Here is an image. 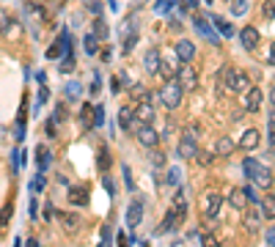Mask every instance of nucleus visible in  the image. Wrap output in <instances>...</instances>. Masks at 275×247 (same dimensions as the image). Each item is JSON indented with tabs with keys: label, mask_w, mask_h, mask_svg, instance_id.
Wrapping results in <instances>:
<instances>
[{
	"label": "nucleus",
	"mask_w": 275,
	"mask_h": 247,
	"mask_svg": "<svg viewBox=\"0 0 275 247\" xmlns=\"http://www.w3.org/2000/svg\"><path fill=\"white\" fill-rule=\"evenodd\" d=\"M242 171H245V176L251 179L256 187H264V189H270L273 187V171L270 168H264L259 159H253V157H248L245 162H242Z\"/></svg>",
	"instance_id": "1"
},
{
	"label": "nucleus",
	"mask_w": 275,
	"mask_h": 247,
	"mask_svg": "<svg viewBox=\"0 0 275 247\" xmlns=\"http://www.w3.org/2000/svg\"><path fill=\"white\" fill-rule=\"evenodd\" d=\"M223 88L231 94H245L251 88V77L239 69H223Z\"/></svg>",
	"instance_id": "2"
},
{
	"label": "nucleus",
	"mask_w": 275,
	"mask_h": 247,
	"mask_svg": "<svg viewBox=\"0 0 275 247\" xmlns=\"http://www.w3.org/2000/svg\"><path fill=\"white\" fill-rule=\"evenodd\" d=\"M182 94H185V91H182L179 82L171 80V77H168V82L160 88V99H162V105H165L168 110H176V107L182 105Z\"/></svg>",
	"instance_id": "3"
},
{
	"label": "nucleus",
	"mask_w": 275,
	"mask_h": 247,
	"mask_svg": "<svg viewBox=\"0 0 275 247\" xmlns=\"http://www.w3.org/2000/svg\"><path fill=\"white\" fill-rule=\"evenodd\" d=\"M132 126H138V143L140 146H146V148H157V143H160V132L151 126V124H132Z\"/></svg>",
	"instance_id": "4"
},
{
	"label": "nucleus",
	"mask_w": 275,
	"mask_h": 247,
	"mask_svg": "<svg viewBox=\"0 0 275 247\" xmlns=\"http://www.w3.org/2000/svg\"><path fill=\"white\" fill-rule=\"evenodd\" d=\"M176 82H179L182 91H196L198 88L196 69H190V66H179V69H176Z\"/></svg>",
	"instance_id": "5"
},
{
	"label": "nucleus",
	"mask_w": 275,
	"mask_h": 247,
	"mask_svg": "<svg viewBox=\"0 0 275 247\" xmlns=\"http://www.w3.org/2000/svg\"><path fill=\"white\" fill-rule=\"evenodd\" d=\"M220 209H223V198L217 192H209L204 198V217L206 220H215L220 214Z\"/></svg>",
	"instance_id": "6"
},
{
	"label": "nucleus",
	"mask_w": 275,
	"mask_h": 247,
	"mask_svg": "<svg viewBox=\"0 0 275 247\" xmlns=\"http://www.w3.org/2000/svg\"><path fill=\"white\" fill-rule=\"evenodd\" d=\"M132 116H135L138 124H154L157 113H154V105H151V102H140V105L132 110Z\"/></svg>",
	"instance_id": "7"
},
{
	"label": "nucleus",
	"mask_w": 275,
	"mask_h": 247,
	"mask_svg": "<svg viewBox=\"0 0 275 247\" xmlns=\"http://www.w3.org/2000/svg\"><path fill=\"white\" fill-rule=\"evenodd\" d=\"M262 102H264V91L256 88V85H251V88L245 91V110L248 113H256L259 107H262Z\"/></svg>",
	"instance_id": "8"
},
{
	"label": "nucleus",
	"mask_w": 275,
	"mask_h": 247,
	"mask_svg": "<svg viewBox=\"0 0 275 247\" xmlns=\"http://www.w3.org/2000/svg\"><path fill=\"white\" fill-rule=\"evenodd\" d=\"M69 47H72V36H69V33H61L58 41H55L53 47L47 50V58H61L64 53H69Z\"/></svg>",
	"instance_id": "9"
},
{
	"label": "nucleus",
	"mask_w": 275,
	"mask_h": 247,
	"mask_svg": "<svg viewBox=\"0 0 275 247\" xmlns=\"http://www.w3.org/2000/svg\"><path fill=\"white\" fill-rule=\"evenodd\" d=\"M259 39H262V36H259V30L253 28V25H245L242 33H239V41H242V47H245V50H256Z\"/></svg>",
	"instance_id": "10"
},
{
	"label": "nucleus",
	"mask_w": 275,
	"mask_h": 247,
	"mask_svg": "<svg viewBox=\"0 0 275 247\" xmlns=\"http://www.w3.org/2000/svg\"><path fill=\"white\" fill-rule=\"evenodd\" d=\"M140 223H143V203H140V200H132L130 209H127V225H130V228H138Z\"/></svg>",
	"instance_id": "11"
},
{
	"label": "nucleus",
	"mask_w": 275,
	"mask_h": 247,
	"mask_svg": "<svg viewBox=\"0 0 275 247\" xmlns=\"http://www.w3.org/2000/svg\"><path fill=\"white\" fill-rule=\"evenodd\" d=\"M262 143V135H259V129H245L242 132V137H239L237 146L242 148V151H253V148Z\"/></svg>",
	"instance_id": "12"
},
{
	"label": "nucleus",
	"mask_w": 275,
	"mask_h": 247,
	"mask_svg": "<svg viewBox=\"0 0 275 247\" xmlns=\"http://www.w3.org/2000/svg\"><path fill=\"white\" fill-rule=\"evenodd\" d=\"M58 223H61V228H64L66 234H77L83 220H80L77 214H58Z\"/></svg>",
	"instance_id": "13"
},
{
	"label": "nucleus",
	"mask_w": 275,
	"mask_h": 247,
	"mask_svg": "<svg viewBox=\"0 0 275 247\" xmlns=\"http://www.w3.org/2000/svg\"><path fill=\"white\" fill-rule=\"evenodd\" d=\"M196 151H198V146H196V137H190V135H182V140H179V157L193 159V157H196Z\"/></svg>",
	"instance_id": "14"
},
{
	"label": "nucleus",
	"mask_w": 275,
	"mask_h": 247,
	"mask_svg": "<svg viewBox=\"0 0 275 247\" xmlns=\"http://www.w3.org/2000/svg\"><path fill=\"white\" fill-rule=\"evenodd\" d=\"M234 148H237V146H234V140H231V137L220 135V137L215 140V157H231V154H234Z\"/></svg>",
	"instance_id": "15"
},
{
	"label": "nucleus",
	"mask_w": 275,
	"mask_h": 247,
	"mask_svg": "<svg viewBox=\"0 0 275 247\" xmlns=\"http://www.w3.org/2000/svg\"><path fill=\"white\" fill-rule=\"evenodd\" d=\"M174 53H176V58H179V61H185V63H187V61H193V58H196V47H193V41H187V39H182L179 44H176V50H174Z\"/></svg>",
	"instance_id": "16"
},
{
	"label": "nucleus",
	"mask_w": 275,
	"mask_h": 247,
	"mask_svg": "<svg viewBox=\"0 0 275 247\" xmlns=\"http://www.w3.org/2000/svg\"><path fill=\"white\" fill-rule=\"evenodd\" d=\"M193 28H196V33H201L206 41H212V44H217V36L209 30V25H206V19H204V17H193Z\"/></svg>",
	"instance_id": "17"
},
{
	"label": "nucleus",
	"mask_w": 275,
	"mask_h": 247,
	"mask_svg": "<svg viewBox=\"0 0 275 247\" xmlns=\"http://www.w3.org/2000/svg\"><path fill=\"white\" fill-rule=\"evenodd\" d=\"M160 63H162V58H160L157 50H149V53L143 55V66H146L149 74H157V71H160Z\"/></svg>",
	"instance_id": "18"
},
{
	"label": "nucleus",
	"mask_w": 275,
	"mask_h": 247,
	"mask_svg": "<svg viewBox=\"0 0 275 247\" xmlns=\"http://www.w3.org/2000/svg\"><path fill=\"white\" fill-rule=\"evenodd\" d=\"M69 200H72L74 206H85L91 200L88 187H72V189H69Z\"/></svg>",
	"instance_id": "19"
},
{
	"label": "nucleus",
	"mask_w": 275,
	"mask_h": 247,
	"mask_svg": "<svg viewBox=\"0 0 275 247\" xmlns=\"http://www.w3.org/2000/svg\"><path fill=\"white\" fill-rule=\"evenodd\" d=\"M182 217H185V214H182L179 209H171V212L165 214V220H162V225H160V231H157V234H165V231H171V228H174V225L179 223Z\"/></svg>",
	"instance_id": "20"
},
{
	"label": "nucleus",
	"mask_w": 275,
	"mask_h": 247,
	"mask_svg": "<svg viewBox=\"0 0 275 247\" xmlns=\"http://www.w3.org/2000/svg\"><path fill=\"white\" fill-rule=\"evenodd\" d=\"M228 203H231L237 212H242V209L248 206V198H245V192H242V189H231V192H228Z\"/></svg>",
	"instance_id": "21"
},
{
	"label": "nucleus",
	"mask_w": 275,
	"mask_h": 247,
	"mask_svg": "<svg viewBox=\"0 0 275 247\" xmlns=\"http://www.w3.org/2000/svg\"><path fill=\"white\" fill-rule=\"evenodd\" d=\"M132 124H135L132 110H130V107H121V110H119V126H121L124 132H132Z\"/></svg>",
	"instance_id": "22"
},
{
	"label": "nucleus",
	"mask_w": 275,
	"mask_h": 247,
	"mask_svg": "<svg viewBox=\"0 0 275 247\" xmlns=\"http://www.w3.org/2000/svg\"><path fill=\"white\" fill-rule=\"evenodd\" d=\"M259 228H262V217H259V212H248L245 214V231L248 234H256Z\"/></svg>",
	"instance_id": "23"
},
{
	"label": "nucleus",
	"mask_w": 275,
	"mask_h": 247,
	"mask_svg": "<svg viewBox=\"0 0 275 247\" xmlns=\"http://www.w3.org/2000/svg\"><path fill=\"white\" fill-rule=\"evenodd\" d=\"M96 44H99V39H96L94 33H85V39H83V47H85V53H88V55H96V50H99Z\"/></svg>",
	"instance_id": "24"
},
{
	"label": "nucleus",
	"mask_w": 275,
	"mask_h": 247,
	"mask_svg": "<svg viewBox=\"0 0 275 247\" xmlns=\"http://www.w3.org/2000/svg\"><path fill=\"white\" fill-rule=\"evenodd\" d=\"M96 157H99V159H96V165H99V171L105 173V171H108V165H110V154H108V146H99V154H96Z\"/></svg>",
	"instance_id": "25"
},
{
	"label": "nucleus",
	"mask_w": 275,
	"mask_h": 247,
	"mask_svg": "<svg viewBox=\"0 0 275 247\" xmlns=\"http://www.w3.org/2000/svg\"><path fill=\"white\" fill-rule=\"evenodd\" d=\"M262 209H264V217L273 220L275 217V203H273V195H267V198L262 200Z\"/></svg>",
	"instance_id": "26"
},
{
	"label": "nucleus",
	"mask_w": 275,
	"mask_h": 247,
	"mask_svg": "<svg viewBox=\"0 0 275 247\" xmlns=\"http://www.w3.org/2000/svg\"><path fill=\"white\" fill-rule=\"evenodd\" d=\"M212 22H215V28L220 30L223 36H234V28H231V25H228V22H223L220 17H212Z\"/></svg>",
	"instance_id": "27"
},
{
	"label": "nucleus",
	"mask_w": 275,
	"mask_h": 247,
	"mask_svg": "<svg viewBox=\"0 0 275 247\" xmlns=\"http://www.w3.org/2000/svg\"><path fill=\"white\" fill-rule=\"evenodd\" d=\"M94 36H96V39H108V28H105L102 17H96V19H94Z\"/></svg>",
	"instance_id": "28"
},
{
	"label": "nucleus",
	"mask_w": 275,
	"mask_h": 247,
	"mask_svg": "<svg viewBox=\"0 0 275 247\" xmlns=\"http://www.w3.org/2000/svg\"><path fill=\"white\" fill-rule=\"evenodd\" d=\"M196 159L204 165V168H209V165L215 162V154H209V151H196Z\"/></svg>",
	"instance_id": "29"
},
{
	"label": "nucleus",
	"mask_w": 275,
	"mask_h": 247,
	"mask_svg": "<svg viewBox=\"0 0 275 247\" xmlns=\"http://www.w3.org/2000/svg\"><path fill=\"white\" fill-rule=\"evenodd\" d=\"M11 214H14V206H11V203H6V206H3V212H0V228H3V225H8Z\"/></svg>",
	"instance_id": "30"
},
{
	"label": "nucleus",
	"mask_w": 275,
	"mask_h": 247,
	"mask_svg": "<svg viewBox=\"0 0 275 247\" xmlns=\"http://www.w3.org/2000/svg\"><path fill=\"white\" fill-rule=\"evenodd\" d=\"M102 121H105V107H94V113H91V124H94V126H102Z\"/></svg>",
	"instance_id": "31"
},
{
	"label": "nucleus",
	"mask_w": 275,
	"mask_h": 247,
	"mask_svg": "<svg viewBox=\"0 0 275 247\" xmlns=\"http://www.w3.org/2000/svg\"><path fill=\"white\" fill-rule=\"evenodd\" d=\"M61 71H64V74H69V71H74V58H72V53H66L64 63H61Z\"/></svg>",
	"instance_id": "32"
},
{
	"label": "nucleus",
	"mask_w": 275,
	"mask_h": 247,
	"mask_svg": "<svg viewBox=\"0 0 275 247\" xmlns=\"http://www.w3.org/2000/svg\"><path fill=\"white\" fill-rule=\"evenodd\" d=\"M248 11V0H234V6H231V14H245Z\"/></svg>",
	"instance_id": "33"
},
{
	"label": "nucleus",
	"mask_w": 275,
	"mask_h": 247,
	"mask_svg": "<svg viewBox=\"0 0 275 247\" xmlns=\"http://www.w3.org/2000/svg\"><path fill=\"white\" fill-rule=\"evenodd\" d=\"M179 182H182V173L176 171V168H168V184H174V187H176Z\"/></svg>",
	"instance_id": "34"
},
{
	"label": "nucleus",
	"mask_w": 275,
	"mask_h": 247,
	"mask_svg": "<svg viewBox=\"0 0 275 247\" xmlns=\"http://www.w3.org/2000/svg\"><path fill=\"white\" fill-rule=\"evenodd\" d=\"M151 165H154V168H162V165H165V154H162V151H151Z\"/></svg>",
	"instance_id": "35"
},
{
	"label": "nucleus",
	"mask_w": 275,
	"mask_h": 247,
	"mask_svg": "<svg viewBox=\"0 0 275 247\" xmlns=\"http://www.w3.org/2000/svg\"><path fill=\"white\" fill-rule=\"evenodd\" d=\"M8 25H14V22H11V17H8L6 11H0V33H6Z\"/></svg>",
	"instance_id": "36"
},
{
	"label": "nucleus",
	"mask_w": 275,
	"mask_h": 247,
	"mask_svg": "<svg viewBox=\"0 0 275 247\" xmlns=\"http://www.w3.org/2000/svg\"><path fill=\"white\" fill-rule=\"evenodd\" d=\"M171 6H174V0H157V11H160V14L171 11Z\"/></svg>",
	"instance_id": "37"
},
{
	"label": "nucleus",
	"mask_w": 275,
	"mask_h": 247,
	"mask_svg": "<svg viewBox=\"0 0 275 247\" xmlns=\"http://www.w3.org/2000/svg\"><path fill=\"white\" fill-rule=\"evenodd\" d=\"M44 184H47V182H44V176H36V182H33V192H42Z\"/></svg>",
	"instance_id": "38"
},
{
	"label": "nucleus",
	"mask_w": 275,
	"mask_h": 247,
	"mask_svg": "<svg viewBox=\"0 0 275 247\" xmlns=\"http://www.w3.org/2000/svg\"><path fill=\"white\" fill-rule=\"evenodd\" d=\"M47 99H50V91H47V85H42V91H39V105L47 102Z\"/></svg>",
	"instance_id": "39"
},
{
	"label": "nucleus",
	"mask_w": 275,
	"mask_h": 247,
	"mask_svg": "<svg viewBox=\"0 0 275 247\" xmlns=\"http://www.w3.org/2000/svg\"><path fill=\"white\" fill-rule=\"evenodd\" d=\"M182 6H185V8H187V11H193V8H196V6H198V0H182Z\"/></svg>",
	"instance_id": "40"
},
{
	"label": "nucleus",
	"mask_w": 275,
	"mask_h": 247,
	"mask_svg": "<svg viewBox=\"0 0 275 247\" xmlns=\"http://www.w3.org/2000/svg\"><path fill=\"white\" fill-rule=\"evenodd\" d=\"M264 14H267V19H273V0H267V3H264Z\"/></svg>",
	"instance_id": "41"
},
{
	"label": "nucleus",
	"mask_w": 275,
	"mask_h": 247,
	"mask_svg": "<svg viewBox=\"0 0 275 247\" xmlns=\"http://www.w3.org/2000/svg\"><path fill=\"white\" fill-rule=\"evenodd\" d=\"M80 94V85H77V82H72V85H69V96H72V99H74V96H77Z\"/></svg>",
	"instance_id": "42"
},
{
	"label": "nucleus",
	"mask_w": 275,
	"mask_h": 247,
	"mask_svg": "<svg viewBox=\"0 0 275 247\" xmlns=\"http://www.w3.org/2000/svg\"><path fill=\"white\" fill-rule=\"evenodd\" d=\"M124 179H127V187L132 189V173H130V168H127V165H124Z\"/></svg>",
	"instance_id": "43"
},
{
	"label": "nucleus",
	"mask_w": 275,
	"mask_h": 247,
	"mask_svg": "<svg viewBox=\"0 0 275 247\" xmlns=\"http://www.w3.org/2000/svg\"><path fill=\"white\" fill-rule=\"evenodd\" d=\"M91 14H94V17H99V14H102V6H99V3H91Z\"/></svg>",
	"instance_id": "44"
},
{
	"label": "nucleus",
	"mask_w": 275,
	"mask_h": 247,
	"mask_svg": "<svg viewBox=\"0 0 275 247\" xmlns=\"http://www.w3.org/2000/svg\"><path fill=\"white\" fill-rule=\"evenodd\" d=\"M105 189H108V192H110V195H113V192H116V189H113V182H110V179H108V176H105Z\"/></svg>",
	"instance_id": "45"
},
{
	"label": "nucleus",
	"mask_w": 275,
	"mask_h": 247,
	"mask_svg": "<svg viewBox=\"0 0 275 247\" xmlns=\"http://www.w3.org/2000/svg\"><path fill=\"white\" fill-rule=\"evenodd\" d=\"M204 3H215V0H204Z\"/></svg>",
	"instance_id": "46"
},
{
	"label": "nucleus",
	"mask_w": 275,
	"mask_h": 247,
	"mask_svg": "<svg viewBox=\"0 0 275 247\" xmlns=\"http://www.w3.org/2000/svg\"><path fill=\"white\" fill-rule=\"evenodd\" d=\"M58 3H61V0H58Z\"/></svg>",
	"instance_id": "47"
}]
</instances>
